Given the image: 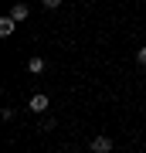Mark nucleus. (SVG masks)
I'll list each match as a JSON object with an SVG mask.
<instances>
[{"label":"nucleus","instance_id":"f257e3e1","mask_svg":"<svg viewBox=\"0 0 146 153\" xmlns=\"http://www.w3.org/2000/svg\"><path fill=\"white\" fill-rule=\"evenodd\" d=\"M48 95H44V92H34L31 99H27V109H31V112H38V116H44V112H48Z\"/></svg>","mask_w":146,"mask_h":153},{"label":"nucleus","instance_id":"f03ea898","mask_svg":"<svg viewBox=\"0 0 146 153\" xmlns=\"http://www.w3.org/2000/svg\"><path fill=\"white\" fill-rule=\"evenodd\" d=\"M112 136H92V143H88V150L92 153H112Z\"/></svg>","mask_w":146,"mask_h":153},{"label":"nucleus","instance_id":"7ed1b4c3","mask_svg":"<svg viewBox=\"0 0 146 153\" xmlns=\"http://www.w3.org/2000/svg\"><path fill=\"white\" fill-rule=\"evenodd\" d=\"M14 27H17V21H14L10 14H4V17H0V38H10Z\"/></svg>","mask_w":146,"mask_h":153},{"label":"nucleus","instance_id":"20e7f679","mask_svg":"<svg viewBox=\"0 0 146 153\" xmlns=\"http://www.w3.org/2000/svg\"><path fill=\"white\" fill-rule=\"evenodd\" d=\"M10 17L21 24V21H27V17H31V7H27V4H14V7H10Z\"/></svg>","mask_w":146,"mask_h":153},{"label":"nucleus","instance_id":"39448f33","mask_svg":"<svg viewBox=\"0 0 146 153\" xmlns=\"http://www.w3.org/2000/svg\"><path fill=\"white\" fill-rule=\"evenodd\" d=\"M44 68H48V61H44V58H31V61H27V71H31V75H41Z\"/></svg>","mask_w":146,"mask_h":153},{"label":"nucleus","instance_id":"423d86ee","mask_svg":"<svg viewBox=\"0 0 146 153\" xmlns=\"http://www.w3.org/2000/svg\"><path fill=\"white\" fill-rule=\"evenodd\" d=\"M38 129H41V133H51V129H54V119H51V116H44V119L38 123Z\"/></svg>","mask_w":146,"mask_h":153},{"label":"nucleus","instance_id":"0eeeda50","mask_svg":"<svg viewBox=\"0 0 146 153\" xmlns=\"http://www.w3.org/2000/svg\"><path fill=\"white\" fill-rule=\"evenodd\" d=\"M136 61H139V65H146V44H143L139 51H136Z\"/></svg>","mask_w":146,"mask_h":153},{"label":"nucleus","instance_id":"6e6552de","mask_svg":"<svg viewBox=\"0 0 146 153\" xmlns=\"http://www.w3.org/2000/svg\"><path fill=\"white\" fill-rule=\"evenodd\" d=\"M44 7H48V10H54V7H61V0H41Z\"/></svg>","mask_w":146,"mask_h":153}]
</instances>
